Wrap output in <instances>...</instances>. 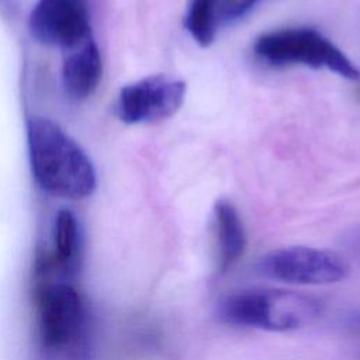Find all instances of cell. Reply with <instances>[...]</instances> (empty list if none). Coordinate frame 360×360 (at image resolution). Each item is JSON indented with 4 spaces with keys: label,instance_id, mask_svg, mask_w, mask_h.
Returning <instances> with one entry per match:
<instances>
[{
    "label": "cell",
    "instance_id": "cell-11",
    "mask_svg": "<svg viewBox=\"0 0 360 360\" xmlns=\"http://www.w3.org/2000/svg\"><path fill=\"white\" fill-rule=\"evenodd\" d=\"M235 0H187L183 24L190 37L202 48L210 46L218 30L228 25Z\"/></svg>",
    "mask_w": 360,
    "mask_h": 360
},
{
    "label": "cell",
    "instance_id": "cell-9",
    "mask_svg": "<svg viewBox=\"0 0 360 360\" xmlns=\"http://www.w3.org/2000/svg\"><path fill=\"white\" fill-rule=\"evenodd\" d=\"M212 214L217 269L219 273H226L245 253L246 232L236 207L229 200H217Z\"/></svg>",
    "mask_w": 360,
    "mask_h": 360
},
{
    "label": "cell",
    "instance_id": "cell-7",
    "mask_svg": "<svg viewBox=\"0 0 360 360\" xmlns=\"http://www.w3.org/2000/svg\"><path fill=\"white\" fill-rule=\"evenodd\" d=\"M32 37L66 51L91 37L87 0H38L30 15Z\"/></svg>",
    "mask_w": 360,
    "mask_h": 360
},
{
    "label": "cell",
    "instance_id": "cell-8",
    "mask_svg": "<svg viewBox=\"0 0 360 360\" xmlns=\"http://www.w3.org/2000/svg\"><path fill=\"white\" fill-rule=\"evenodd\" d=\"M103 73V60L97 44L90 37L69 49L62 65V83L66 94L84 100L94 93Z\"/></svg>",
    "mask_w": 360,
    "mask_h": 360
},
{
    "label": "cell",
    "instance_id": "cell-3",
    "mask_svg": "<svg viewBox=\"0 0 360 360\" xmlns=\"http://www.w3.org/2000/svg\"><path fill=\"white\" fill-rule=\"evenodd\" d=\"M253 53L267 66L302 65L326 69L349 80L360 77L357 66L330 39L308 27H288L264 32L256 38Z\"/></svg>",
    "mask_w": 360,
    "mask_h": 360
},
{
    "label": "cell",
    "instance_id": "cell-12",
    "mask_svg": "<svg viewBox=\"0 0 360 360\" xmlns=\"http://www.w3.org/2000/svg\"><path fill=\"white\" fill-rule=\"evenodd\" d=\"M263 0H235L229 15H228V24H232L238 20H242L246 17L249 13H252Z\"/></svg>",
    "mask_w": 360,
    "mask_h": 360
},
{
    "label": "cell",
    "instance_id": "cell-4",
    "mask_svg": "<svg viewBox=\"0 0 360 360\" xmlns=\"http://www.w3.org/2000/svg\"><path fill=\"white\" fill-rule=\"evenodd\" d=\"M34 295L42 347L51 353L73 347L84 326V305L77 290L63 281L37 278Z\"/></svg>",
    "mask_w": 360,
    "mask_h": 360
},
{
    "label": "cell",
    "instance_id": "cell-1",
    "mask_svg": "<svg viewBox=\"0 0 360 360\" xmlns=\"http://www.w3.org/2000/svg\"><path fill=\"white\" fill-rule=\"evenodd\" d=\"M27 142L32 176L44 191L68 200H82L94 191L97 177L90 158L56 122L31 117Z\"/></svg>",
    "mask_w": 360,
    "mask_h": 360
},
{
    "label": "cell",
    "instance_id": "cell-13",
    "mask_svg": "<svg viewBox=\"0 0 360 360\" xmlns=\"http://www.w3.org/2000/svg\"><path fill=\"white\" fill-rule=\"evenodd\" d=\"M350 240H352L353 245H356V246L360 248V226L356 228V229L350 233Z\"/></svg>",
    "mask_w": 360,
    "mask_h": 360
},
{
    "label": "cell",
    "instance_id": "cell-10",
    "mask_svg": "<svg viewBox=\"0 0 360 360\" xmlns=\"http://www.w3.org/2000/svg\"><path fill=\"white\" fill-rule=\"evenodd\" d=\"M80 257V231L75 214L60 210L53 224V248L37 260V269L46 274L70 273L76 270Z\"/></svg>",
    "mask_w": 360,
    "mask_h": 360
},
{
    "label": "cell",
    "instance_id": "cell-6",
    "mask_svg": "<svg viewBox=\"0 0 360 360\" xmlns=\"http://www.w3.org/2000/svg\"><path fill=\"white\" fill-rule=\"evenodd\" d=\"M187 86L169 75H152L124 86L117 115L125 124H152L174 115L184 103Z\"/></svg>",
    "mask_w": 360,
    "mask_h": 360
},
{
    "label": "cell",
    "instance_id": "cell-2",
    "mask_svg": "<svg viewBox=\"0 0 360 360\" xmlns=\"http://www.w3.org/2000/svg\"><path fill=\"white\" fill-rule=\"evenodd\" d=\"M322 314V302L297 291L259 288L224 297L219 318L231 325L270 332H290L314 323Z\"/></svg>",
    "mask_w": 360,
    "mask_h": 360
},
{
    "label": "cell",
    "instance_id": "cell-5",
    "mask_svg": "<svg viewBox=\"0 0 360 360\" xmlns=\"http://www.w3.org/2000/svg\"><path fill=\"white\" fill-rule=\"evenodd\" d=\"M257 271L277 281L300 285H325L345 280L350 266L336 252L309 248L287 246L260 257Z\"/></svg>",
    "mask_w": 360,
    "mask_h": 360
}]
</instances>
